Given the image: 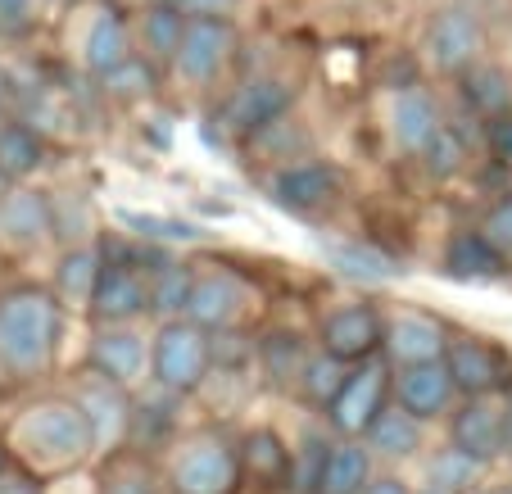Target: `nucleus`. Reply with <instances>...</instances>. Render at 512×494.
Listing matches in <instances>:
<instances>
[{"instance_id":"f257e3e1","label":"nucleus","mask_w":512,"mask_h":494,"mask_svg":"<svg viewBox=\"0 0 512 494\" xmlns=\"http://www.w3.org/2000/svg\"><path fill=\"white\" fill-rule=\"evenodd\" d=\"M59 295L41 286H19L0 295V363L19 377L41 372L59 345Z\"/></svg>"},{"instance_id":"f03ea898","label":"nucleus","mask_w":512,"mask_h":494,"mask_svg":"<svg viewBox=\"0 0 512 494\" xmlns=\"http://www.w3.org/2000/svg\"><path fill=\"white\" fill-rule=\"evenodd\" d=\"M14 445L28 454V463L59 472V467L82 463L96 449V431L78 399H41L19 417Z\"/></svg>"},{"instance_id":"7ed1b4c3","label":"nucleus","mask_w":512,"mask_h":494,"mask_svg":"<svg viewBox=\"0 0 512 494\" xmlns=\"http://www.w3.org/2000/svg\"><path fill=\"white\" fill-rule=\"evenodd\" d=\"M241 481V449L223 431H200V436L182 440L173 454V467H168L173 494H241Z\"/></svg>"},{"instance_id":"20e7f679","label":"nucleus","mask_w":512,"mask_h":494,"mask_svg":"<svg viewBox=\"0 0 512 494\" xmlns=\"http://www.w3.org/2000/svg\"><path fill=\"white\" fill-rule=\"evenodd\" d=\"M213 368V336L191 318H168L150 349V377L168 395H195Z\"/></svg>"},{"instance_id":"39448f33","label":"nucleus","mask_w":512,"mask_h":494,"mask_svg":"<svg viewBox=\"0 0 512 494\" xmlns=\"http://www.w3.org/2000/svg\"><path fill=\"white\" fill-rule=\"evenodd\" d=\"M386 390H390V368L381 359H363L358 368H349L340 395L327 404L331 431L345 440L368 436V427L377 422L381 408H386Z\"/></svg>"},{"instance_id":"423d86ee","label":"nucleus","mask_w":512,"mask_h":494,"mask_svg":"<svg viewBox=\"0 0 512 494\" xmlns=\"http://www.w3.org/2000/svg\"><path fill=\"white\" fill-rule=\"evenodd\" d=\"M87 309H91V318H96L100 327H123V322H136L145 309H150V277H145L136 263H127V259H105Z\"/></svg>"},{"instance_id":"0eeeda50","label":"nucleus","mask_w":512,"mask_h":494,"mask_svg":"<svg viewBox=\"0 0 512 494\" xmlns=\"http://www.w3.org/2000/svg\"><path fill=\"white\" fill-rule=\"evenodd\" d=\"M73 399L87 408L91 431H96V449L114 454V449L127 445V431H132V408H136L132 399H127V386H118V381L91 372V381H82V390Z\"/></svg>"},{"instance_id":"6e6552de","label":"nucleus","mask_w":512,"mask_h":494,"mask_svg":"<svg viewBox=\"0 0 512 494\" xmlns=\"http://www.w3.org/2000/svg\"><path fill=\"white\" fill-rule=\"evenodd\" d=\"M445 368L454 377L458 395H494V390L508 386V363L503 354L490 345V340H476V336H458L449 340L445 349Z\"/></svg>"},{"instance_id":"1a4fd4ad","label":"nucleus","mask_w":512,"mask_h":494,"mask_svg":"<svg viewBox=\"0 0 512 494\" xmlns=\"http://www.w3.org/2000/svg\"><path fill=\"white\" fill-rule=\"evenodd\" d=\"M236 46V32L227 19H213V14H191L182 32V46H177V68H182L191 82H209L218 68L227 64Z\"/></svg>"},{"instance_id":"9d476101","label":"nucleus","mask_w":512,"mask_h":494,"mask_svg":"<svg viewBox=\"0 0 512 494\" xmlns=\"http://www.w3.org/2000/svg\"><path fill=\"white\" fill-rule=\"evenodd\" d=\"M449 445L463 449L476 463H494L503 458V404L490 395H472L449 422Z\"/></svg>"},{"instance_id":"9b49d317","label":"nucleus","mask_w":512,"mask_h":494,"mask_svg":"<svg viewBox=\"0 0 512 494\" xmlns=\"http://www.w3.org/2000/svg\"><path fill=\"white\" fill-rule=\"evenodd\" d=\"M318 336H322V349H327V354H336V359H345V363H363L381 349L386 327H381L372 304H345V309L322 318Z\"/></svg>"},{"instance_id":"f8f14e48","label":"nucleus","mask_w":512,"mask_h":494,"mask_svg":"<svg viewBox=\"0 0 512 494\" xmlns=\"http://www.w3.org/2000/svg\"><path fill=\"white\" fill-rule=\"evenodd\" d=\"M381 349L395 368H408V363H431V359H445L449 336L445 327L426 313H399V318L386 322V336H381Z\"/></svg>"},{"instance_id":"ddd939ff","label":"nucleus","mask_w":512,"mask_h":494,"mask_svg":"<svg viewBox=\"0 0 512 494\" xmlns=\"http://www.w3.org/2000/svg\"><path fill=\"white\" fill-rule=\"evenodd\" d=\"M55 232V204L37 191H5L0 195V241L10 250H32Z\"/></svg>"},{"instance_id":"4468645a","label":"nucleus","mask_w":512,"mask_h":494,"mask_svg":"<svg viewBox=\"0 0 512 494\" xmlns=\"http://www.w3.org/2000/svg\"><path fill=\"white\" fill-rule=\"evenodd\" d=\"M340 195V173L327 164H290L272 177V200L290 214H313V209H327Z\"/></svg>"},{"instance_id":"2eb2a0df","label":"nucleus","mask_w":512,"mask_h":494,"mask_svg":"<svg viewBox=\"0 0 512 494\" xmlns=\"http://www.w3.org/2000/svg\"><path fill=\"white\" fill-rule=\"evenodd\" d=\"M241 309H245L241 277H232V272H223V268L195 277L191 304H186V318L191 322H200V327H209V331H223L241 318Z\"/></svg>"},{"instance_id":"dca6fc26","label":"nucleus","mask_w":512,"mask_h":494,"mask_svg":"<svg viewBox=\"0 0 512 494\" xmlns=\"http://www.w3.org/2000/svg\"><path fill=\"white\" fill-rule=\"evenodd\" d=\"M454 395H458V386H454V377H449L445 359L408 363V368H399V377H395V399L408 408V413L422 417V422L435 413H445Z\"/></svg>"},{"instance_id":"f3484780","label":"nucleus","mask_w":512,"mask_h":494,"mask_svg":"<svg viewBox=\"0 0 512 494\" xmlns=\"http://www.w3.org/2000/svg\"><path fill=\"white\" fill-rule=\"evenodd\" d=\"M476 50H481V23L467 10H445L431 23V32H426V55H431L435 68H445V73L467 68L476 59Z\"/></svg>"},{"instance_id":"a211bd4d","label":"nucleus","mask_w":512,"mask_h":494,"mask_svg":"<svg viewBox=\"0 0 512 494\" xmlns=\"http://www.w3.org/2000/svg\"><path fill=\"white\" fill-rule=\"evenodd\" d=\"M290 109V87L277 78H259V82H245L232 100H227V127L232 132H263L272 127L281 114Z\"/></svg>"},{"instance_id":"6ab92c4d","label":"nucleus","mask_w":512,"mask_h":494,"mask_svg":"<svg viewBox=\"0 0 512 494\" xmlns=\"http://www.w3.org/2000/svg\"><path fill=\"white\" fill-rule=\"evenodd\" d=\"M91 372L118 381V386H132L145 372V340L132 327H100V336L91 340Z\"/></svg>"},{"instance_id":"aec40b11","label":"nucleus","mask_w":512,"mask_h":494,"mask_svg":"<svg viewBox=\"0 0 512 494\" xmlns=\"http://www.w3.org/2000/svg\"><path fill=\"white\" fill-rule=\"evenodd\" d=\"M445 272L454 281H499L508 272V259L494 250V241L485 232H454L445 245Z\"/></svg>"},{"instance_id":"412c9836","label":"nucleus","mask_w":512,"mask_h":494,"mask_svg":"<svg viewBox=\"0 0 512 494\" xmlns=\"http://www.w3.org/2000/svg\"><path fill=\"white\" fill-rule=\"evenodd\" d=\"M363 440H368V449L372 454H381V458H408V454L422 449V417L408 413L404 404L381 408L377 422L368 427V436Z\"/></svg>"},{"instance_id":"4be33fe9","label":"nucleus","mask_w":512,"mask_h":494,"mask_svg":"<svg viewBox=\"0 0 512 494\" xmlns=\"http://www.w3.org/2000/svg\"><path fill=\"white\" fill-rule=\"evenodd\" d=\"M87 68L96 73V78H105V73H114L118 64H127L132 59V41H127V23L118 10H100L96 19H91V32H87Z\"/></svg>"},{"instance_id":"5701e85b","label":"nucleus","mask_w":512,"mask_h":494,"mask_svg":"<svg viewBox=\"0 0 512 494\" xmlns=\"http://www.w3.org/2000/svg\"><path fill=\"white\" fill-rule=\"evenodd\" d=\"M241 463H245V476H254V481H263V485H286L295 454L286 449V440H281L277 431L259 427V431H250V436L241 440Z\"/></svg>"},{"instance_id":"b1692460","label":"nucleus","mask_w":512,"mask_h":494,"mask_svg":"<svg viewBox=\"0 0 512 494\" xmlns=\"http://www.w3.org/2000/svg\"><path fill=\"white\" fill-rule=\"evenodd\" d=\"M368 481H372V454L358 440H340L327 454L318 494H363Z\"/></svg>"},{"instance_id":"393cba45","label":"nucleus","mask_w":512,"mask_h":494,"mask_svg":"<svg viewBox=\"0 0 512 494\" xmlns=\"http://www.w3.org/2000/svg\"><path fill=\"white\" fill-rule=\"evenodd\" d=\"M100 268H105V254L96 245H78L68 250L55 268V295L64 304H91V291L100 281Z\"/></svg>"},{"instance_id":"a878e982","label":"nucleus","mask_w":512,"mask_h":494,"mask_svg":"<svg viewBox=\"0 0 512 494\" xmlns=\"http://www.w3.org/2000/svg\"><path fill=\"white\" fill-rule=\"evenodd\" d=\"M435 127H440V118H435V105L422 91H404V96L395 100V109H390V132H395V141L404 150H413V155L426 150Z\"/></svg>"},{"instance_id":"bb28decb","label":"nucleus","mask_w":512,"mask_h":494,"mask_svg":"<svg viewBox=\"0 0 512 494\" xmlns=\"http://www.w3.org/2000/svg\"><path fill=\"white\" fill-rule=\"evenodd\" d=\"M259 359H263V372L272 377V386H290V381H300L304 368H309L304 340L295 336V331H272V336H263Z\"/></svg>"},{"instance_id":"cd10ccee","label":"nucleus","mask_w":512,"mask_h":494,"mask_svg":"<svg viewBox=\"0 0 512 494\" xmlns=\"http://www.w3.org/2000/svg\"><path fill=\"white\" fill-rule=\"evenodd\" d=\"M191 286H195V272L186 268V263H164V268H155L150 272V313H159V318H186Z\"/></svg>"},{"instance_id":"c85d7f7f","label":"nucleus","mask_w":512,"mask_h":494,"mask_svg":"<svg viewBox=\"0 0 512 494\" xmlns=\"http://www.w3.org/2000/svg\"><path fill=\"white\" fill-rule=\"evenodd\" d=\"M463 96L481 118H499V114H508V105H512V82L503 68L481 64L463 78Z\"/></svg>"},{"instance_id":"c756f323","label":"nucleus","mask_w":512,"mask_h":494,"mask_svg":"<svg viewBox=\"0 0 512 494\" xmlns=\"http://www.w3.org/2000/svg\"><path fill=\"white\" fill-rule=\"evenodd\" d=\"M186 19H191V14H182L177 5H164V0H155V5L145 10V19H141L145 50H150V55H159V59H177Z\"/></svg>"},{"instance_id":"7c9ffc66","label":"nucleus","mask_w":512,"mask_h":494,"mask_svg":"<svg viewBox=\"0 0 512 494\" xmlns=\"http://www.w3.org/2000/svg\"><path fill=\"white\" fill-rule=\"evenodd\" d=\"M96 494H155V472L141 454L114 449V458L100 472V490Z\"/></svg>"},{"instance_id":"2f4dec72","label":"nucleus","mask_w":512,"mask_h":494,"mask_svg":"<svg viewBox=\"0 0 512 494\" xmlns=\"http://www.w3.org/2000/svg\"><path fill=\"white\" fill-rule=\"evenodd\" d=\"M345 377H349V363L345 359H336V354H313L309 359V368H304V377H300V390H304V399L309 404H318V408H327L331 399L340 395V386H345Z\"/></svg>"},{"instance_id":"473e14b6","label":"nucleus","mask_w":512,"mask_h":494,"mask_svg":"<svg viewBox=\"0 0 512 494\" xmlns=\"http://www.w3.org/2000/svg\"><path fill=\"white\" fill-rule=\"evenodd\" d=\"M41 164V136L23 123H5L0 127V173L10 177H28Z\"/></svg>"},{"instance_id":"72a5a7b5","label":"nucleus","mask_w":512,"mask_h":494,"mask_svg":"<svg viewBox=\"0 0 512 494\" xmlns=\"http://www.w3.org/2000/svg\"><path fill=\"white\" fill-rule=\"evenodd\" d=\"M422 159H426V173H431L435 182H449V177H458V173H463V164H467L463 136H458L454 127L440 123V127H435V136L426 141Z\"/></svg>"},{"instance_id":"f704fd0d","label":"nucleus","mask_w":512,"mask_h":494,"mask_svg":"<svg viewBox=\"0 0 512 494\" xmlns=\"http://www.w3.org/2000/svg\"><path fill=\"white\" fill-rule=\"evenodd\" d=\"M476 472H481V463H476V458H467L463 449L449 445V449H440V454H435L431 485H440V490H449V494H463V490H472Z\"/></svg>"},{"instance_id":"c9c22d12","label":"nucleus","mask_w":512,"mask_h":494,"mask_svg":"<svg viewBox=\"0 0 512 494\" xmlns=\"http://www.w3.org/2000/svg\"><path fill=\"white\" fill-rule=\"evenodd\" d=\"M118 223L132 227L141 241H200V227L177 223V218H159V214H132V209H118Z\"/></svg>"},{"instance_id":"e433bc0d","label":"nucleus","mask_w":512,"mask_h":494,"mask_svg":"<svg viewBox=\"0 0 512 494\" xmlns=\"http://www.w3.org/2000/svg\"><path fill=\"white\" fill-rule=\"evenodd\" d=\"M327 454H331V445L322 436H309L300 445V458L290 463V490L295 494H318V485H322V467H327Z\"/></svg>"},{"instance_id":"4c0bfd02","label":"nucleus","mask_w":512,"mask_h":494,"mask_svg":"<svg viewBox=\"0 0 512 494\" xmlns=\"http://www.w3.org/2000/svg\"><path fill=\"white\" fill-rule=\"evenodd\" d=\"M331 259L340 263V272H349V277H363V281H386L395 277V263L381 259L377 250H363V245H336L331 250Z\"/></svg>"},{"instance_id":"58836bf2","label":"nucleus","mask_w":512,"mask_h":494,"mask_svg":"<svg viewBox=\"0 0 512 494\" xmlns=\"http://www.w3.org/2000/svg\"><path fill=\"white\" fill-rule=\"evenodd\" d=\"M105 91L109 96H118V100H136V96H145V91L155 87V73H150V64H141V59H127V64H118L114 73H105Z\"/></svg>"},{"instance_id":"ea45409f","label":"nucleus","mask_w":512,"mask_h":494,"mask_svg":"<svg viewBox=\"0 0 512 494\" xmlns=\"http://www.w3.org/2000/svg\"><path fill=\"white\" fill-rule=\"evenodd\" d=\"M173 431V413L164 404H136L132 408V431H127V445H155L159 436Z\"/></svg>"},{"instance_id":"a19ab883","label":"nucleus","mask_w":512,"mask_h":494,"mask_svg":"<svg viewBox=\"0 0 512 494\" xmlns=\"http://www.w3.org/2000/svg\"><path fill=\"white\" fill-rule=\"evenodd\" d=\"M481 232L490 236V241H494V250H499L503 259L512 263V200H508V204H494Z\"/></svg>"},{"instance_id":"79ce46f5","label":"nucleus","mask_w":512,"mask_h":494,"mask_svg":"<svg viewBox=\"0 0 512 494\" xmlns=\"http://www.w3.org/2000/svg\"><path fill=\"white\" fill-rule=\"evenodd\" d=\"M0 494H41V481L32 472H23V467L5 463V472H0Z\"/></svg>"},{"instance_id":"37998d69","label":"nucleus","mask_w":512,"mask_h":494,"mask_svg":"<svg viewBox=\"0 0 512 494\" xmlns=\"http://www.w3.org/2000/svg\"><path fill=\"white\" fill-rule=\"evenodd\" d=\"M32 14V0H0V32H23Z\"/></svg>"},{"instance_id":"c03bdc74","label":"nucleus","mask_w":512,"mask_h":494,"mask_svg":"<svg viewBox=\"0 0 512 494\" xmlns=\"http://www.w3.org/2000/svg\"><path fill=\"white\" fill-rule=\"evenodd\" d=\"M490 150H494L499 159H508V164H512V118H508V114L490 118Z\"/></svg>"},{"instance_id":"a18cd8bd","label":"nucleus","mask_w":512,"mask_h":494,"mask_svg":"<svg viewBox=\"0 0 512 494\" xmlns=\"http://www.w3.org/2000/svg\"><path fill=\"white\" fill-rule=\"evenodd\" d=\"M363 494H413L399 476H372L368 485H363Z\"/></svg>"},{"instance_id":"49530a36","label":"nucleus","mask_w":512,"mask_h":494,"mask_svg":"<svg viewBox=\"0 0 512 494\" xmlns=\"http://www.w3.org/2000/svg\"><path fill=\"white\" fill-rule=\"evenodd\" d=\"M503 454L512 458V395L503 399Z\"/></svg>"},{"instance_id":"de8ad7c7","label":"nucleus","mask_w":512,"mask_h":494,"mask_svg":"<svg viewBox=\"0 0 512 494\" xmlns=\"http://www.w3.org/2000/svg\"><path fill=\"white\" fill-rule=\"evenodd\" d=\"M481 494H512V485H490V490H481Z\"/></svg>"},{"instance_id":"09e8293b","label":"nucleus","mask_w":512,"mask_h":494,"mask_svg":"<svg viewBox=\"0 0 512 494\" xmlns=\"http://www.w3.org/2000/svg\"><path fill=\"white\" fill-rule=\"evenodd\" d=\"M10 96V78H5V73H0V100Z\"/></svg>"},{"instance_id":"8fccbe9b","label":"nucleus","mask_w":512,"mask_h":494,"mask_svg":"<svg viewBox=\"0 0 512 494\" xmlns=\"http://www.w3.org/2000/svg\"><path fill=\"white\" fill-rule=\"evenodd\" d=\"M422 494H449V490H440V485H426V490Z\"/></svg>"},{"instance_id":"3c124183","label":"nucleus","mask_w":512,"mask_h":494,"mask_svg":"<svg viewBox=\"0 0 512 494\" xmlns=\"http://www.w3.org/2000/svg\"><path fill=\"white\" fill-rule=\"evenodd\" d=\"M164 5H177V10H182V14H186V0H164Z\"/></svg>"},{"instance_id":"603ef678","label":"nucleus","mask_w":512,"mask_h":494,"mask_svg":"<svg viewBox=\"0 0 512 494\" xmlns=\"http://www.w3.org/2000/svg\"><path fill=\"white\" fill-rule=\"evenodd\" d=\"M5 182H10V173H0V195H5Z\"/></svg>"},{"instance_id":"864d4df0","label":"nucleus","mask_w":512,"mask_h":494,"mask_svg":"<svg viewBox=\"0 0 512 494\" xmlns=\"http://www.w3.org/2000/svg\"><path fill=\"white\" fill-rule=\"evenodd\" d=\"M0 472H5V449H0Z\"/></svg>"}]
</instances>
